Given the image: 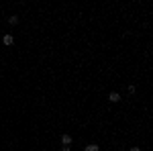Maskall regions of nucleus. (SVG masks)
I'll return each instance as SVG.
<instances>
[{
    "label": "nucleus",
    "instance_id": "1",
    "mask_svg": "<svg viewBox=\"0 0 153 151\" xmlns=\"http://www.w3.org/2000/svg\"><path fill=\"white\" fill-rule=\"evenodd\" d=\"M2 43H4V45H8V47H10L12 43H14V37H12V35H4V37H2Z\"/></svg>",
    "mask_w": 153,
    "mask_h": 151
},
{
    "label": "nucleus",
    "instance_id": "2",
    "mask_svg": "<svg viewBox=\"0 0 153 151\" xmlns=\"http://www.w3.org/2000/svg\"><path fill=\"white\" fill-rule=\"evenodd\" d=\"M108 100H110V102H118V100H120V94L118 92H110L108 94Z\"/></svg>",
    "mask_w": 153,
    "mask_h": 151
},
{
    "label": "nucleus",
    "instance_id": "3",
    "mask_svg": "<svg viewBox=\"0 0 153 151\" xmlns=\"http://www.w3.org/2000/svg\"><path fill=\"white\" fill-rule=\"evenodd\" d=\"M61 143L70 147V145H71V137H70V135H63V137H61Z\"/></svg>",
    "mask_w": 153,
    "mask_h": 151
},
{
    "label": "nucleus",
    "instance_id": "4",
    "mask_svg": "<svg viewBox=\"0 0 153 151\" xmlns=\"http://www.w3.org/2000/svg\"><path fill=\"white\" fill-rule=\"evenodd\" d=\"M84 151H100V147H98V145H88Z\"/></svg>",
    "mask_w": 153,
    "mask_h": 151
},
{
    "label": "nucleus",
    "instance_id": "5",
    "mask_svg": "<svg viewBox=\"0 0 153 151\" xmlns=\"http://www.w3.org/2000/svg\"><path fill=\"white\" fill-rule=\"evenodd\" d=\"M8 23H10V25H16V23H19V16H10V19H8Z\"/></svg>",
    "mask_w": 153,
    "mask_h": 151
},
{
    "label": "nucleus",
    "instance_id": "6",
    "mask_svg": "<svg viewBox=\"0 0 153 151\" xmlns=\"http://www.w3.org/2000/svg\"><path fill=\"white\" fill-rule=\"evenodd\" d=\"M129 151H141V149H139V147H131Z\"/></svg>",
    "mask_w": 153,
    "mask_h": 151
}]
</instances>
